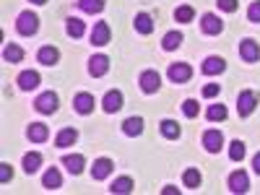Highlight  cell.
Returning <instances> with one entry per match:
<instances>
[{"label":"cell","mask_w":260,"mask_h":195,"mask_svg":"<svg viewBox=\"0 0 260 195\" xmlns=\"http://www.w3.org/2000/svg\"><path fill=\"white\" fill-rule=\"evenodd\" d=\"M112 169H115L112 159L102 156V159H96V161H94V167H91V177H94L96 182H102V180H107V177L112 175Z\"/></svg>","instance_id":"14"},{"label":"cell","mask_w":260,"mask_h":195,"mask_svg":"<svg viewBox=\"0 0 260 195\" xmlns=\"http://www.w3.org/2000/svg\"><path fill=\"white\" fill-rule=\"evenodd\" d=\"M201 29H203V34H208V37H219V34L224 31V21L216 16V13H203V16H201Z\"/></svg>","instance_id":"5"},{"label":"cell","mask_w":260,"mask_h":195,"mask_svg":"<svg viewBox=\"0 0 260 195\" xmlns=\"http://www.w3.org/2000/svg\"><path fill=\"white\" fill-rule=\"evenodd\" d=\"M65 34L73 37V39H81V37L86 34V24H83L81 18L71 16V18H68V24H65Z\"/></svg>","instance_id":"25"},{"label":"cell","mask_w":260,"mask_h":195,"mask_svg":"<svg viewBox=\"0 0 260 195\" xmlns=\"http://www.w3.org/2000/svg\"><path fill=\"white\" fill-rule=\"evenodd\" d=\"M39 81H42V78H39L37 71H21L18 78H16V83H18V89H21V91H31V89H37Z\"/></svg>","instance_id":"16"},{"label":"cell","mask_w":260,"mask_h":195,"mask_svg":"<svg viewBox=\"0 0 260 195\" xmlns=\"http://www.w3.org/2000/svg\"><path fill=\"white\" fill-rule=\"evenodd\" d=\"M3 60H6V62H21V60H24V50H21L18 45H6Z\"/></svg>","instance_id":"31"},{"label":"cell","mask_w":260,"mask_h":195,"mask_svg":"<svg viewBox=\"0 0 260 195\" xmlns=\"http://www.w3.org/2000/svg\"><path fill=\"white\" fill-rule=\"evenodd\" d=\"M94 107H96V99H94V94H89V91H81V94L73 96V110H76L78 115H91Z\"/></svg>","instance_id":"6"},{"label":"cell","mask_w":260,"mask_h":195,"mask_svg":"<svg viewBox=\"0 0 260 195\" xmlns=\"http://www.w3.org/2000/svg\"><path fill=\"white\" fill-rule=\"evenodd\" d=\"M240 57L245 62H257L260 60V45L255 39H242L240 42Z\"/></svg>","instance_id":"13"},{"label":"cell","mask_w":260,"mask_h":195,"mask_svg":"<svg viewBox=\"0 0 260 195\" xmlns=\"http://www.w3.org/2000/svg\"><path fill=\"white\" fill-rule=\"evenodd\" d=\"M216 6H219V11H224V13H234L237 11V0H216Z\"/></svg>","instance_id":"38"},{"label":"cell","mask_w":260,"mask_h":195,"mask_svg":"<svg viewBox=\"0 0 260 195\" xmlns=\"http://www.w3.org/2000/svg\"><path fill=\"white\" fill-rule=\"evenodd\" d=\"M13 177V169H11V164H0V182H8Z\"/></svg>","instance_id":"39"},{"label":"cell","mask_w":260,"mask_h":195,"mask_svg":"<svg viewBox=\"0 0 260 195\" xmlns=\"http://www.w3.org/2000/svg\"><path fill=\"white\" fill-rule=\"evenodd\" d=\"M229 190L237 192V195L247 192V190H250V177H247V172H242V169L232 172V175H229Z\"/></svg>","instance_id":"11"},{"label":"cell","mask_w":260,"mask_h":195,"mask_svg":"<svg viewBox=\"0 0 260 195\" xmlns=\"http://www.w3.org/2000/svg\"><path fill=\"white\" fill-rule=\"evenodd\" d=\"M34 110L42 112V115H52L57 112V94L55 91H45L34 99Z\"/></svg>","instance_id":"4"},{"label":"cell","mask_w":260,"mask_h":195,"mask_svg":"<svg viewBox=\"0 0 260 195\" xmlns=\"http://www.w3.org/2000/svg\"><path fill=\"white\" fill-rule=\"evenodd\" d=\"M219 91H221V86H219V83H206V86H203V99L219 96Z\"/></svg>","instance_id":"37"},{"label":"cell","mask_w":260,"mask_h":195,"mask_svg":"<svg viewBox=\"0 0 260 195\" xmlns=\"http://www.w3.org/2000/svg\"><path fill=\"white\" fill-rule=\"evenodd\" d=\"M138 86H141V91L143 94H156L159 89H161V76L156 73V71H143L141 76H138Z\"/></svg>","instance_id":"3"},{"label":"cell","mask_w":260,"mask_h":195,"mask_svg":"<svg viewBox=\"0 0 260 195\" xmlns=\"http://www.w3.org/2000/svg\"><path fill=\"white\" fill-rule=\"evenodd\" d=\"M167 76H169L172 83H187L190 76H192V68H190L187 62H172L169 71H167Z\"/></svg>","instance_id":"7"},{"label":"cell","mask_w":260,"mask_h":195,"mask_svg":"<svg viewBox=\"0 0 260 195\" xmlns=\"http://www.w3.org/2000/svg\"><path fill=\"white\" fill-rule=\"evenodd\" d=\"M182 115L190 117V120L198 117V102H195V99H185V102H182Z\"/></svg>","instance_id":"35"},{"label":"cell","mask_w":260,"mask_h":195,"mask_svg":"<svg viewBox=\"0 0 260 195\" xmlns=\"http://www.w3.org/2000/svg\"><path fill=\"white\" fill-rule=\"evenodd\" d=\"M182 34L180 31H167L164 34V39H161V50H167V52H172V50H177L180 45H182Z\"/></svg>","instance_id":"26"},{"label":"cell","mask_w":260,"mask_h":195,"mask_svg":"<svg viewBox=\"0 0 260 195\" xmlns=\"http://www.w3.org/2000/svg\"><path fill=\"white\" fill-rule=\"evenodd\" d=\"M78 8L83 13H102L104 11V0H78Z\"/></svg>","instance_id":"33"},{"label":"cell","mask_w":260,"mask_h":195,"mask_svg":"<svg viewBox=\"0 0 260 195\" xmlns=\"http://www.w3.org/2000/svg\"><path fill=\"white\" fill-rule=\"evenodd\" d=\"M245 154H247V148H245V141H232V146H229V159L232 161H242L245 159Z\"/></svg>","instance_id":"30"},{"label":"cell","mask_w":260,"mask_h":195,"mask_svg":"<svg viewBox=\"0 0 260 195\" xmlns=\"http://www.w3.org/2000/svg\"><path fill=\"white\" fill-rule=\"evenodd\" d=\"M226 71V62H224V57H219V55H208L206 60H203V65H201V73L203 76H219V73H224Z\"/></svg>","instance_id":"9"},{"label":"cell","mask_w":260,"mask_h":195,"mask_svg":"<svg viewBox=\"0 0 260 195\" xmlns=\"http://www.w3.org/2000/svg\"><path fill=\"white\" fill-rule=\"evenodd\" d=\"M247 21H250V24H260V0H252V3H250Z\"/></svg>","instance_id":"36"},{"label":"cell","mask_w":260,"mask_h":195,"mask_svg":"<svg viewBox=\"0 0 260 195\" xmlns=\"http://www.w3.org/2000/svg\"><path fill=\"white\" fill-rule=\"evenodd\" d=\"M37 60H39L42 65H55V62L60 60V50H57V47H52V45H45V47H39Z\"/></svg>","instance_id":"21"},{"label":"cell","mask_w":260,"mask_h":195,"mask_svg":"<svg viewBox=\"0 0 260 195\" xmlns=\"http://www.w3.org/2000/svg\"><path fill=\"white\" fill-rule=\"evenodd\" d=\"M224 146V136H221V130H206L203 133V148L208 151V154H219Z\"/></svg>","instance_id":"8"},{"label":"cell","mask_w":260,"mask_h":195,"mask_svg":"<svg viewBox=\"0 0 260 195\" xmlns=\"http://www.w3.org/2000/svg\"><path fill=\"white\" fill-rule=\"evenodd\" d=\"M252 169H255L257 175H260V151H257V154L252 156Z\"/></svg>","instance_id":"40"},{"label":"cell","mask_w":260,"mask_h":195,"mask_svg":"<svg viewBox=\"0 0 260 195\" xmlns=\"http://www.w3.org/2000/svg\"><path fill=\"white\" fill-rule=\"evenodd\" d=\"M26 136H29V141H34V143H45V141L50 138V130H47L45 122H31L29 130H26Z\"/></svg>","instance_id":"18"},{"label":"cell","mask_w":260,"mask_h":195,"mask_svg":"<svg viewBox=\"0 0 260 195\" xmlns=\"http://www.w3.org/2000/svg\"><path fill=\"white\" fill-rule=\"evenodd\" d=\"M42 187H45V190H57V187H62V177H60L57 167H50L45 175H42Z\"/></svg>","instance_id":"19"},{"label":"cell","mask_w":260,"mask_h":195,"mask_svg":"<svg viewBox=\"0 0 260 195\" xmlns=\"http://www.w3.org/2000/svg\"><path fill=\"white\" fill-rule=\"evenodd\" d=\"M102 110H104L107 115L120 112V110H122V91H117V89L107 91V94H104V99H102Z\"/></svg>","instance_id":"10"},{"label":"cell","mask_w":260,"mask_h":195,"mask_svg":"<svg viewBox=\"0 0 260 195\" xmlns=\"http://www.w3.org/2000/svg\"><path fill=\"white\" fill-rule=\"evenodd\" d=\"M182 182H185V187H190V190H198L201 182H203V177H201V172H198V169H185Z\"/></svg>","instance_id":"29"},{"label":"cell","mask_w":260,"mask_h":195,"mask_svg":"<svg viewBox=\"0 0 260 195\" xmlns=\"http://www.w3.org/2000/svg\"><path fill=\"white\" fill-rule=\"evenodd\" d=\"M91 45L94 47L110 45V24H107V21H96V24H94V29H91Z\"/></svg>","instance_id":"12"},{"label":"cell","mask_w":260,"mask_h":195,"mask_svg":"<svg viewBox=\"0 0 260 195\" xmlns=\"http://www.w3.org/2000/svg\"><path fill=\"white\" fill-rule=\"evenodd\" d=\"M164 195H177V187H175V185H167V187H164Z\"/></svg>","instance_id":"41"},{"label":"cell","mask_w":260,"mask_h":195,"mask_svg":"<svg viewBox=\"0 0 260 195\" xmlns=\"http://www.w3.org/2000/svg\"><path fill=\"white\" fill-rule=\"evenodd\" d=\"M89 73H91L94 78L107 76V73H110V57H107V55H94V57L89 60Z\"/></svg>","instance_id":"15"},{"label":"cell","mask_w":260,"mask_h":195,"mask_svg":"<svg viewBox=\"0 0 260 195\" xmlns=\"http://www.w3.org/2000/svg\"><path fill=\"white\" fill-rule=\"evenodd\" d=\"M226 107L224 104H211L208 107V112H206V117H208V122H224L226 120Z\"/></svg>","instance_id":"28"},{"label":"cell","mask_w":260,"mask_h":195,"mask_svg":"<svg viewBox=\"0 0 260 195\" xmlns=\"http://www.w3.org/2000/svg\"><path fill=\"white\" fill-rule=\"evenodd\" d=\"M31 3H34V6H45V3H47V0H31Z\"/></svg>","instance_id":"42"},{"label":"cell","mask_w":260,"mask_h":195,"mask_svg":"<svg viewBox=\"0 0 260 195\" xmlns=\"http://www.w3.org/2000/svg\"><path fill=\"white\" fill-rule=\"evenodd\" d=\"M133 26H136V31H138V34L148 37L151 31H154V18H151L148 13H138V16H136V21H133Z\"/></svg>","instance_id":"24"},{"label":"cell","mask_w":260,"mask_h":195,"mask_svg":"<svg viewBox=\"0 0 260 195\" xmlns=\"http://www.w3.org/2000/svg\"><path fill=\"white\" fill-rule=\"evenodd\" d=\"M16 31L21 37H34L39 31V16L31 13V11H21L18 18H16Z\"/></svg>","instance_id":"1"},{"label":"cell","mask_w":260,"mask_h":195,"mask_svg":"<svg viewBox=\"0 0 260 195\" xmlns=\"http://www.w3.org/2000/svg\"><path fill=\"white\" fill-rule=\"evenodd\" d=\"M159 130H161V136H164L167 141H177V138L182 136V130H180V125H177L175 120H161V122H159Z\"/></svg>","instance_id":"23"},{"label":"cell","mask_w":260,"mask_h":195,"mask_svg":"<svg viewBox=\"0 0 260 195\" xmlns=\"http://www.w3.org/2000/svg\"><path fill=\"white\" fill-rule=\"evenodd\" d=\"M78 141V130L76 127H62L60 133L55 136V146L57 148H65V146H73Z\"/></svg>","instance_id":"20"},{"label":"cell","mask_w":260,"mask_h":195,"mask_svg":"<svg viewBox=\"0 0 260 195\" xmlns=\"http://www.w3.org/2000/svg\"><path fill=\"white\" fill-rule=\"evenodd\" d=\"M62 167L71 172V175H81L83 167H86V159L81 154H65L62 156Z\"/></svg>","instance_id":"17"},{"label":"cell","mask_w":260,"mask_h":195,"mask_svg":"<svg viewBox=\"0 0 260 195\" xmlns=\"http://www.w3.org/2000/svg\"><path fill=\"white\" fill-rule=\"evenodd\" d=\"M39 167H42V154L39 151H29V154L24 156V172L26 175H34Z\"/></svg>","instance_id":"27"},{"label":"cell","mask_w":260,"mask_h":195,"mask_svg":"<svg viewBox=\"0 0 260 195\" xmlns=\"http://www.w3.org/2000/svg\"><path fill=\"white\" fill-rule=\"evenodd\" d=\"M175 18L180 21V24H190V21L195 18V11H192L190 6H180V8L175 11Z\"/></svg>","instance_id":"34"},{"label":"cell","mask_w":260,"mask_h":195,"mask_svg":"<svg viewBox=\"0 0 260 195\" xmlns=\"http://www.w3.org/2000/svg\"><path fill=\"white\" fill-rule=\"evenodd\" d=\"M122 133L127 136V138H136V136H141L143 133V117H127L125 122H122Z\"/></svg>","instance_id":"22"},{"label":"cell","mask_w":260,"mask_h":195,"mask_svg":"<svg viewBox=\"0 0 260 195\" xmlns=\"http://www.w3.org/2000/svg\"><path fill=\"white\" fill-rule=\"evenodd\" d=\"M133 190V180L130 177H117L112 185H110V192H117V195H125V192H130Z\"/></svg>","instance_id":"32"},{"label":"cell","mask_w":260,"mask_h":195,"mask_svg":"<svg viewBox=\"0 0 260 195\" xmlns=\"http://www.w3.org/2000/svg\"><path fill=\"white\" fill-rule=\"evenodd\" d=\"M257 91L252 89H245L240 91V96H237V112H240V117H250L255 112V107H257Z\"/></svg>","instance_id":"2"}]
</instances>
